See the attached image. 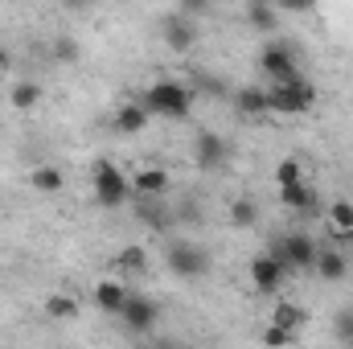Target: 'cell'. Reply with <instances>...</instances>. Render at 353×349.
Masks as SVG:
<instances>
[{"mask_svg": "<svg viewBox=\"0 0 353 349\" xmlns=\"http://www.w3.org/2000/svg\"><path fill=\"white\" fill-rule=\"evenodd\" d=\"M90 189H94V201L103 210H119L132 201V177L123 173L111 157H99L94 169H90Z\"/></svg>", "mask_w": 353, "mask_h": 349, "instance_id": "6da1fadb", "label": "cell"}, {"mask_svg": "<svg viewBox=\"0 0 353 349\" xmlns=\"http://www.w3.org/2000/svg\"><path fill=\"white\" fill-rule=\"evenodd\" d=\"M140 99L161 119H189V111H193V90L185 87V83H176V79H157Z\"/></svg>", "mask_w": 353, "mask_h": 349, "instance_id": "7a4b0ae2", "label": "cell"}, {"mask_svg": "<svg viewBox=\"0 0 353 349\" xmlns=\"http://www.w3.org/2000/svg\"><path fill=\"white\" fill-rule=\"evenodd\" d=\"M267 90V115L275 111V115H304V111H312L316 107V87L300 74V79H292V83H271Z\"/></svg>", "mask_w": 353, "mask_h": 349, "instance_id": "3957f363", "label": "cell"}, {"mask_svg": "<svg viewBox=\"0 0 353 349\" xmlns=\"http://www.w3.org/2000/svg\"><path fill=\"white\" fill-rule=\"evenodd\" d=\"M316 239L312 235H304V230H296V235H283V239H275L271 243V255L283 263L288 271H312V263H316Z\"/></svg>", "mask_w": 353, "mask_h": 349, "instance_id": "277c9868", "label": "cell"}, {"mask_svg": "<svg viewBox=\"0 0 353 349\" xmlns=\"http://www.w3.org/2000/svg\"><path fill=\"white\" fill-rule=\"evenodd\" d=\"M165 263H169V271H173L176 279H201V275H210V255H205V247L185 243V239L169 243Z\"/></svg>", "mask_w": 353, "mask_h": 349, "instance_id": "5b68a950", "label": "cell"}, {"mask_svg": "<svg viewBox=\"0 0 353 349\" xmlns=\"http://www.w3.org/2000/svg\"><path fill=\"white\" fill-rule=\"evenodd\" d=\"M226 161H230V144H226V136L214 132V128H201V132L193 136V165H197L201 173H218Z\"/></svg>", "mask_w": 353, "mask_h": 349, "instance_id": "8992f818", "label": "cell"}, {"mask_svg": "<svg viewBox=\"0 0 353 349\" xmlns=\"http://www.w3.org/2000/svg\"><path fill=\"white\" fill-rule=\"evenodd\" d=\"M259 70H263L271 83H292V79H300L296 50L283 46V41H267L263 50H259Z\"/></svg>", "mask_w": 353, "mask_h": 349, "instance_id": "52a82bcc", "label": "cell"}, {"mask_svg": "<svg viewBox=\"0 0 353 349\" xmlns=\"http://www.w3.org/2000/svg\"><path fill=\"white\" fill-rule=\"evenodd\" d=\"M157 317H161V304L152 300V296H144V292H128V300H123V312H119V321L132 329V333H152V325H157Z\"/></svg>", "mask_w": 353, "mask_h": 349, "instance_id": "ba28073f", "label": "cell"}, {"mask_svg": "<svg viewBox=\"0 0 353 349\" xmlns=\"http://www.w3.org/2000/svg\"><path fill=\"white\" fill-rule=\"evenodd\" d=\"M161 37L173 54H189L197 46V21L185 12H169V17H161Z\"/></svg>", "mask_w": 353, "mask_h": 349, "instance_id": "9c48e42d", "label": "cell"}, {"mask_svg": "<svg viewBox=\"0 0 353 349\" xmlns=\"http://www.w3.org/2000/svg\"><path fill=\"white\" fill-rule=\"evenodd\" d=\"M283 279H288V267L275 259L271 251L251 259V283H255V292H259V296H275V292L283 288Z\"/></svg>", "mask_w": 353, "mask_h": 349, "instance_id": "30bf717a", "label": "cell"}, {"mask_svg": "<svg viewBox=\"0 0 353 349\" xmlns=\"http://www.w3.org/2000/svg\"><path fill=\"white\" fill-rule=\"evenodd\" d=\"M279 201H283V210H292V214H300V218L316 214V189L308 185V177L296 181V185H279Z\"/></svg>", "mask_w": 353, "mask_h": 349, "instance_id": "8fae6325", "label": "cell"}, {"mask_svg": "<svg viewBox=\"0 0 353 349\" xmlns=\"http://www.w3.org/2000/svg\"><path fill=\"white\" fill-rule=\"evenodd\" d=\"M148 119H152V111L144 107V99H132V103H123L119 111H115V132H123V136H140L144 128H148Z\"/></svg>", "mask_w": 353, "mask_h": 349, "instance_id": "7c38bea8", "label": "cell"}, {"mask_svg": "<svg viewBox=\"0 0 353 349\" xmlns=\"http://www.w3.org/2000/svg\"><path fill=\"white\" fill-rule=\"evenodd\" d=\"M312 271H316L325 283H341V279L350 275V259L341 255V247H321V251H316V263H312Z\"/></svg>", "mask_w": 353, "mask_h": 349, "instance_id": "4fadbf2b", "label": "cell"}, {"mask_svg": "<svg viewBox=\"0 0 353 349\" xmlns=\"http://www.w3.org/2000/svg\"><path fill=\"white\" fill-rule=\"evenodd\" d=\"M325 222H329V230H333V239H337V243H353V201H350V197L329 201Z\"/></svg>", "mask_w": 353, "mask_h": 349, "instance_id": "5bb4252c", "label": "cell"}, {"mask_svg": "<svg viewBox=\"0 0 353 349\" xmlns=\"http://www.w3.org/2000/svg\"><path fill=\"white\" fill-rule=\"evenodd\" d=\"M136 214H140V222L144 226H152V230H169V226H176L173 210L165 206V197H140V206H136Z\"/></svg>", "mask_w": 353, "mask_h": 349, "instance_id": "9a60e30c", "label": "cell"}, {"mask_svg": "<svg viewBox=\"0 0 353 349\" xmlns=\"http://www.w3.org/2000/svg\"><path fill=\"white\" fill-rule=\"evenodd\" d=\"M169 185H173L169 169H140V173L132 177V193L136 197H165Z\"/></svg>", "mask_w": 353, "mask_h": 349, "instance_id": "2e32d148", "label": "cell"}, {"mask_svg": "<svg viewBox=\"0 0 353 349\" xmlns=\"http://www.w3.org/2000/svg\"><path fill=\"white\" fill-rule=\"evenodd\" d=\"M123 300H128V288H123V283H115V279L94 283V308H99L103 317H119V312H123Z\"/></svg>", "mask_w": 353, "mask_h": 349, "instance_id": "e0dca14e", "label": "cell"}, {"mask_svg": "<svg viewBox=\"0 0 353 349\" xmlns=\"http://www.w3.org/2000/svg\"><path fill=\"white\" fill-rule=\"evenodd\" d=\"M230 103H234V111L243 119H263L267 115V90L263 87H239L230 94Z\"/></svg>", "mask_w": 353, "mask_h": 349, "instance_id": "ac0fdd59", "label": "cell"}, {"mask_svg": "<svg viewBox=\"0 0 353 349\" xmlns=\"http://www.w3.org/2000/svg\"><path fill=\"white\" fill-rule=\"evenodd\" d=\"M226 218H230L234 230H251V226L259 222V201H255V197H234L230 210H226Z\"/></svg>", "mask_w": 353, "mask_h": 349, "instance_id": "d6986e66", "label": "cell"}, {"mask_svg": "<svg viewBox=\"0 0 353 349\" xmlns=\"http://www.w3.org/2000/svg\"><path fill=\"white\" fill-rule=\"evenodd\" d=\"M29 185H33L37 193H62V185H66V173H62L58 165H37V169L29 173Z\"/></svg>", "mask_w": 353, "mask_h": 349, "instance_id": "ffe728a7", "label": "cell"}, {"mask_svg": "<svg viewBox=\"0 0 353 349\" xmlns=\"http://www.w3.org/2000/svg\"><path fill=\"white\" fill-rule=\"evenodd\" d=\"M41 94H46V90L37 87L33 79H25V83H17V87H12L8 103H12V111H33V107L41 103Z\"/></svg>", "mask_w": 353, "mask_h": 349, "instance_id": "44dd1931", "label": "cell"}, {"mask_svg": "<svg viewBox=\"0 0 353 349\" xmlns=\"http://www.w3.org/2000/svg\"><path fill=\"white\" fill-rule=\"evenodd\" d=\"M247 21H251L259 33H275V29H279V8H275V4H247Z\"/></svg>", "mask_w": 353, "mask_h": 349, "instance_id": "7402d4cb", "label": "cell"}, {"mask_svg": "<svg viewBox=\"0 0 353 349\" xmlns=\"http://www.w3.org/2000/svg\"><path fill=\"white\" fill-rule=\"evenodd\" d=\"M271 321H275V325H283V329H292V333H300V325L308 321V312H304L300 304L279 300V304H275V312H271Z\"/></svg>", "mask_w": 353, "mask_h": 349, "instance_id": "603a6c76", "label": "cell"}, {"mask_svg": "<svg viewBox=\"0 0 353 349\" xmlns=\"http://www.w3.org/2000/svg\"><path fill=\"white\" fill-rule=\"evenodd\" d=\"M115 267L128 271V275H144V271H148V255H144V247H123L119 259H115Z\"/></svg>", "mask_w": 353, "mask_h": 349, "instance_id": "cb8c5ba5", "label": "cell"}, {"mask_svg": "<svg viewBox=\"0 0 353 349\" xmlns=\"http://www.w3.org/2000/svg\"><path fill=\"white\" fill-rule=\"evenodd\" d=\"M46 317H54V321H74V317H79V300H74V296H50V300H46Z\"/></svg>", "mask_w": 353, "mask_h": 349, "instance_id": "d4e9b609", "label": "cell"}, {"mask_svg": "<svg viewBox=\"0 0 353 349\" xmlns=\"http://www.w3.org/2000/svg\"><path fill=\"white\" fill-rule=\"evenodd\" d=\"M296 181H304V165L296 157H288V161L275 165V185H296Z\"/></svg>", "mask_w": 353, "mask_h": 349, "instance_id": "484cf974", "label": "cell"}, {"mask_svg": "<svg viewBox=\"0 0 353 349\" xmlns=\"http://www.w3.org/2000/svg\"><path fill=\"white\" fill-rule=\"evenodd\" d=\"M333 337H337L341 346H353V308H345V312L333 317Z\"/></svg>", "mask_w": 353, "mask_h": 349, "instance_id": "4316f807", "label": "cell"}, {"mask_svg": "<svg viewBox=\"0 0 353 349\" xmlns=\"http://www.w3.org/2000/svg\"><path fill=\"white\" fill-rule=\"evenodd\" d=\"M79 54H83V50H79V41H74V37H58V41H54V58H58L62 66L79 62Z\"/></svg>", "mask_w": 353, "mask_h": 349, "instance_id": "83f0119b", "label": "cell"}, {"mask_svg": "<svg viewBox=\"0 0 353 349\" xmlns=\"http://www.w3.org/2000/svg\"><path fill=\"white\" fill-rule=\"evenodd\" d=\"M197 87H201V94H214V99H230V90H226V83H222L218 74H197Z\"/></svg>", "mask_w": 353, "mask_h": 349, "instance_id": "f1b7e54d", "label": "cell"}, {"mask_svg": "<svg viewBox=\"0 0 353 349\" xmlns=\"http://www.w3.org/2000/svg\"><path fill=\"white\" fill-rule=\"evenodd\" d=\"M176 12H185V17H210L214 12V0H176Z\"/></svg>", "mask_w": 353, "mask_h": 349, "instance_id": "f546056e", "label": "cell"}, {"mask_svg": "<svg viewBox=\"0 0 353 349\" xmlns=\"http://www.w3.org/2000/svg\"><path fill=\"white\" fill-rule=\"evenodd\" d=\"M296 337H300V333H292V329H283V325H275V321H271V329L263 333L267 346H292Z\"/></svg>", "mask_w": 353, "mask_h": 349, "instance_id": "4dcf8cb0", "label": "cell"}, {"mask_svg": "<svg viewBox=\"0 0 353 349\" xmlns=\"http://www.w3.org/2000/svg\"><path fill=\"white\" fill-rule=\"evenodd\" d=\"M279 12H312V4L316 0H271Z\"/></svg>", "mask_w": 353, "mask_h": 349, "instance_id": "1f68e13d", "label": "cell"}, {"mask_svg": "<svg viewBox=\"0 0 353 349\" xmlns=\"http://www.w3.org/2000/svg\"><path fill=\"white\" fill-rule=\"evenodd\" d=\"M4 70H8V50L0 46V74H4Z\"/></svg>", "mask_w": 353, "mask_h": 349, "instance_id": "d6a6232c", "label": "cell"}, {"mask_svg": "<svg viewBox=\"0 0 353 349\" xmlns=\"http://www.w3.org/2000/svg\"><path fill=\"white\" fill-rule=\"evenodd\" d=\"M66 8H87V0H62Z\"/></svg>", "mask_w": 353, "mask_h": 349, "instance_id": "836d02e7", "label": "cell"}, {"mask_svg": "<svg viewBox=\"0 0 353 349\" xmlns=\"http://www.w3.org/2000/svg\"><path fill=\"white\" fill-rule=\"evenodd\" d=\"M247 4H271V0H247Z\"/></svg>", "mask_w": 353, "mask_h": 349, "instance_id": "e575fe53", "label": "cell"}]
</instances>
